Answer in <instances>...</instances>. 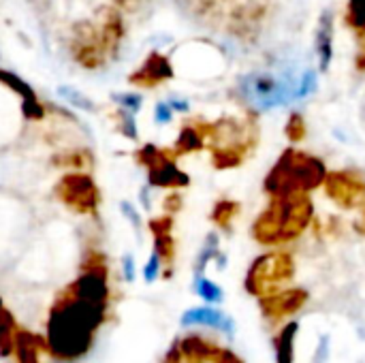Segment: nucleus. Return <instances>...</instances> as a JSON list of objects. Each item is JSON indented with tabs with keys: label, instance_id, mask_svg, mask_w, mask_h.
I'll use <instances>...</instances> for the list:
<instances>
[{
	"label": "nucleus",
	"instance_id": "nucleus-1",
	"mask_svg": "<svg viewBox=\"0 0 365 363\" xmlns=\"http://www.w3.org/2000/svg\"><path fill=\"white\" fill-rule=\"evenodd\" d=\"M103 306L81 302L66 295L60 300L47 321L45 347L49 355L58 362H77L81 359L94 342V332L105 323Z\"/></svg>",
	"mask_w": 365,
	"mask_h": 363
},
{
	"label": "nucleus",
	"instance_id": "nucleus-2",
	"mask_svg": "<svg viewBox=\"0 0 365 363\" xmlns=\"http://www.w3.org/2000/svg\"><path fill=\"white\" fill-rule=\"evenodd\" d=\"M325 178L327 169L323 160L304 152L287 150L272 167L263 186L272 197H293L314 190L325 182Z\"/></svg>",
	"mask_w": 365,
	"mask_h": 363
},
{
	"label": "nucleus",
	"instance_id": "nucleus-3",
	"mask_svg": "<svg viewBox=\"0 0 365 363\" xmlns=\"http://www.w3.org/2000/svg\"><path fill=\"white\" fill-rule=\"evenodd\" d=\"M312 203L306 195L274 197L272 205L257 218L255 235L263 244H278L304 233L312 220Z\"/></svg>",
	"mask_w": 365,
	"mask_h": 363
},
{
	"label": "nucleus",
	"instance_id": "nucleus-4",
	"mask_svg": "<svg viewBox=\"0 0 365 363\" xmlns=\"http://www.w3.org/2000/svg\"><path fill=\"white\" fill-rule=\"evenodd\" d=\"M207 133L212 135V158L218 169L237 167L246 158L248 145L255 141L248 120H220L218 124L207 126Z\"/></svg>",
	"mask_w": 365,
	"mask_h": 363
},
{
	"label": "nucleus",
	"instance_id": "nucleus-5",
	"mask_svg": "<svg viewBox=\"0 0 365 363\" xmlns=\"http://www.w3.org/2000/svg\"><path fill=\"white\" fill-rule=\"evenodd\" d=\"M297 81L299 77L291 79V77H276L272 73H252L244 77L242 92L252 105L267 111L274 107H284L291 101H297Z\"/></svg>",
	"mask_w": 365,
	"mask_h": 363
},
{
	"label": "nucleus",
	"instance_id": "nucleus-6",
	"mask_svg": "<svg viewBox=\"0 0 365 363\" xmlns=\"http://www.w3.org/2000/svg\"><path fill=\"white\" fill-rule=\"evenodd\" d=\"M56 197L77 214H94L101 203L98 186L86 171L64 173L56 184Z\"/></svg>",
	"mask_w": 365,
	"mask_h": 363
},
{
	"label": "nucleus",
	"instance_id": "nucleus-7",
	"mask_svg": "<svg viewBox=\"0 0 365 363\" xmlns=\"http://www.w3.org/2000/svg\"><path fill=\"white\" fill-rule=\"evenodd\" d=\"M71 56L77 64L86 68H98L109 60V53L105 49L103 36L98 32V26L94 21H77L71 30L68 39Z\"/></svg>",
	"mask_w": 365,
	"mask_h": 363
},
{
	"label": "nucleus",
	"instance_id": "nucleus-8",
	"mask_svg": "<svg viewBox=\"0 0 365 363\" xmlns=\"http://www.w3.org/2000/svg\"><path fill=\"white\" fill-rule=\"evenodd\" d=\"M68 295L77 297L81 302H90V304L107 308L109 285H107V270H105L103 261H96L92 265H88L83 270V274L71 285Z\"/></svg>",
	"mask_w": 365,
	"mask_h": 363
},
{
	"label": "nucleus",
	"instance_id": "nucleus-9",
	"mask_svg": "<svg viewBox=\"0 0 365 363\" xmlns=\"http://www.w3.org/2000/svg\"><path fill=\"white\" fill-rule=\"evenodd\" d=\"M323 184L327 197L340 208H355L365 199V180L355 171H331Z\"/></svg>",
	"mask_w": 365,
	"mask_h": 363
},
{
	"label": "nucleus",
	"instance_id": "nucleus-10",
	"mask_svg": "<svg viewBox=\"0 0 365 363\" xmlns=\"http://www.w3.org/2000/svg\"><path fill=\"white\" fill-rule=\"evenodd\" d=\"M139 156H145V158H141V163H145L148 169H150V184L160 186V188H182V186H188V175L184 171H180L178 165L173 160H169L156 148L148 145L145 150H141Z\"/></svg>",
	"mask_w": 365,
	"mask_h": 363
},
{
	"label": "nucleus",
	"instance_id": "nucleus-11",
	"mask_svg": "<svg viewBox=\"0 0 365 363\" xmlns=\"http://www.w3.org/2000/svg\"><path fill=\"white\" fill-rule=\"evenodd\" d=\"M182 327H210L216 332H222L225 336H233L235 334V323L231 317H227L225 312L212 308V306H203V308H190L182 315Z\"/></svg>",
	"mask_w": 365,
	"mask_h": 363
},
{
	"label": "nucleus",
	"instance_id": "nucleus-12",
	"mask_svg": "<svg viewBox=\"0 0 365 363\" xmlns=\"http://www.w3.org/2000/svg\"><path fill=\"white\" fill-rule=\"evenodd\" d=\"M173 75V68L169 60L160 53H150L148 60L130 75V83L141 88H154L163 81H167Z\"/></svg>",
	"mask_w": 365,
	"mask_h": 363
},
{
	"label": "nucleus",
	"instance_id": "nucleus-13",
	"mask_svg": "<svg viewBox=\"0 0 365 363\" xmlns=\"http://www.w3.org/2000/svg\"><path fill=\"white\" fill-rule=\"evenodd\" d=\"M314 47L319 56V68L325 73L334 60V17L331 13H323L317 26V36H314Z\"/></svg>",
	"mask_w": 365,
	"mask_h": 363
},
{
	"label": "nucleus",
	"instance_id": "nucleus-14",
	"mask_svg": "<svg viewBox=\"0 0 365 363\" xmlns=\"http://www.w3.org/2000/svg\"><path fill=\"white\" fill-rule=\"evenodd\" d=\"M299 332V323L293 321L284 325V329L276 338V362L278 363H293V349H295V338Z\"/></svg>",
	"mask_w": 365,
	"mask_h": 363
},
{
	"label": "nucleus",
	"instance_id": "nucleus-15",
	"mask_svg": "<svg viewBox=\"0 0 365 363\" xmlns=\"http://www.w3.org/2000/svg\"><path fill=\"white\" fill-rule=\"evenodd\" d=\"M38 349H41V342L32 334H26V332L15 334V351L13 353H15L17 363H41Z\"/></svg>",
	"mask_w": 365,
	"mask_h": 363
},
{
	"label": "nucleus",
	"instance_id": "nucleus-16",
	"mask_svg": "<svg viewBox=\"0 0 365 363\" xmlns=\"http://www.w3.org/2000/svg\"><path fill=\"white\" fill-rule=\"evenodd\" d=\"M15 351V319L9 310L0 312V357L6 359Z\"/></svg>",
	"mask_w": 365,
	"mask_h": 363
},
{
	"label": "nucleus",
	"instance_id": "nucleus-17",
	"mask_svg": "<svg viewBox=\"0 0 365 363\" xmlns=\"http://www.w3.org/2000/svg\"><path fill=\"white\" fill-rule=\"evenodd\" d=\"M205 133H207V126L205 128L195 126V124L184 126L182 133H180V137H178V143H175L178 150L180 152H197V150H201L203 148V141H205Z\"/></svg>",
	"mask_w": 365,
	"mask_h": 363
},
{
	"label": "nucleus",
	"instance_id": "nucleus-18",
	"mask_svg": "<svg viewBox=\"0 0 365 363\" xmlns=\"http://www.w3.org/2000/svg\"><path fill=\"white\" fill-rule=\"evenodd\" d=\"M195 293H197L205 304H210V306L222 304V300H225L222 289H220L216 282H212L210 278H205L203 274H197V276H195Z\"/></svg>",
	"mask_w": 365,
	"mask_h": 363
},
{
	"label": "nucleus",
	"instance_id": "nucleus-19",
	"mask_svg": "<svg viewBox=\"0 0 365 363\" xmlns=\"http://www.w3.org/2000/svg\"><path fill=\"white\" fill-rule=\"evenodd\" d=\"M53 165L62 167V169H71V171H88L92 167V154L83 152V150H75V152L58 156L53 160Z\"/></svg>",
	"mask_w": 365,
	"mask_h": 363
},
{
	"label": "nucleus",
	"instance_id": "nucleus-20",
	"mask_svg": "<svg viewBox=\"0 0 365 363\" xmlns=\"http://www.w3.org/2000/svg\"><path fill=\"white\" fill-rule=\"evenodd\" d=\"M346 24L359 32L361 36L365 34V0H349L346 6Z\"/></svg>",
	"mask_w": 365,
	"mask_h": 363
},
{
	"label": "nucleus",
	"instance_id": "nucleus-21",
	"mask_svg": "<svg viewBox=\"0 0 365 363\" xmlns=\"http://www.w3.org/2000/svg\"><path fill=\"white\" fill-rule=\"evenodd\" d=\"M218 255H220L218 252V235L212 233V235H207V242H205V246H203V250H201V255L197 259V274H203L207 263L214 261Z\"/></svg>",
	"mask_w": 365,
	"mask_h": 363
},
{
	"label": "nucleus",
	"instance_id": "nucleus-22",
	"mask_svg": "<svg viewBox=\"0 0 365 363\" xmlns=\"http://www.w3.org/2000/svg\"><path fill=\"white\" fill-rule=\"evenodd\" d=\"M317 86H319V79H317V71L314 68H306L302 75H299V81H297V101L310 96L317 92Z\"/></svg>",
	"mask_w": 365,
	"mask_h": 363
},
{
	"label": "nucleus",
	"instance_id": "nucleus-23",
	"mask_svg": "<svg viewBox=\"0 0 365 363\" xmlns=\"http://www.w3.org/2000/svg\"><path fill=\"white\" fill-rule=\"evenodd\" d=\"M235 214H237V203H233V201H220V203L214 208V212H212V218H214L218 225L227 227Z\"/></svg>",
	"mask_w": 365,
	"mask_h": 363
},
{
	"label": "nucleus",
	"instance_id": "nucleus-24",
	"mask_svg": "<svg viewBox=\"0 0 365 363\" xmlns=\"http://www.w3.org/2000/svg\"><path fill=\"white\" fill-rule=\"evenodd\" d=\"M306 135V124H304V118L299 113H293L289 118V124H287V137L291 141H302Z\"/></svg>",
	"mask_w": 365,
	"mask_h": 363
},
{
	"label": "nucleus",
	"instance_id": "nucleus-25",
	"mask_svg": "<svg viewBox=\"0 0 365 363\" xmlns=\"http://www.w3.org/2000/svg\"><path fill=\"white\" fill-rule=\"evenodd\" d=\"M160 265H163V259L158 252H152V257L148 259L145 267H143V280L148 285H152L158 276H160Z\"/></svg>",
	"mask_w": 365,
	"mask_h": 363
},
{
	"label": "nucleus",
	"instance_id": "nucleus-26",
	"mask_svg": "<svg viewBox=\"0 0 365 363\" xmlns=\"http://www.w3.org/2000/svg\"><path fill=\"white\" fill-rule=\"evenodd\" d=\"M115 101L126 109V111H139L141 107V94H135V92H126V94H115Z\"/></svg>",
	"mask_w": 365,
	"mask_h": 363
},
{
	"label": "nucleus",
	"instance_id": "nucleus-27",
	"mask_svg": "<svg viewBox=\"0 0 365 363\" xmlns=\"http://www.w3.org/2000/svg\"><path fill=\"white\" fill-rule=\"evenodd\" d=\"M171 118H173V109H171L169 103H158V105L154 107V120H156L158 124H169Z\"/></svg>",
	"mask_w": 365,
	"mask_h": 363
},
{
	"label": "nucleus",
	"instance_id": "nucleus-28",
	"mask_svg": "<svg viewBox=\"0 0 365 363\" xmlns=\"http://www.w3.org/2000/svg\"><path fill=\"white\" fill-rule=\"evenodd\" d=\"M122 267H124V278H126V282H133V280H135V259H133L130 255H126V257L122 259Z\"/></svg>",
	"mask_w": 365,
	"mask_h": 363
},
{
	"label": "nucleus",
	"instance_id": "nucleus-29",
	"mask_svg": "<svg viewBox=\"0 0 365 363\" xmlns=\"http://www.w3.org/2000/svg\"><path fill=\"white\" fill-rule=\"evenodd\" d=\"M122 212H124V214L130 218V223H133L135 227H139V223H141V220H139V214L133 210V205H128V203H122Z\"/></svg>",
	"mask_w": 365,
	"mask_h": 363
},
{
	"label": "nucleus",
	"instance_id": "nucleus-30",
	"mask_svg": "<svg viewBox=\"0 0 365 363\" xmlns=\"http://www.w3.org/2000/svg\"><path fill=\"white\" fill-rule=\"evenodd\" d=\"M169 105H171V109H173V111H188V109H190L186 101H178V98H173Z\"/></svg>",
	"mask_w": 365,
	"mask_h": 363
},
{
	"label": "nucleus",
	"instance_id": "nucleus-31",
	"mask_svg": "<svg viewBox=\"0 0 365 363\" xmlns=\"http://www.w3.org/2000/svg\"><path fill=\"white\" fill-rule=\"evenodd\" d=\"M357 66L365 71V34H364V41H361V47H359V53H357Z\"/></svg>",
	"mask_w": 365,
	"mask_h": 363
},
{
	"label": "nucleus",
	"instance_id": "nucleus-32",
	"mask_svg": "<svg viewBox=\"0 0 365 363\" xmlns=\"http://www.w3.org/2000/svg\"><path fill=\"white\" fill-rule=\"evenodd\" d=\"M115 4L126 6V9H137L141 4V0H115Z\"/></svg>",
	"mask_w": 365,
	"mask_h": 363
},
{
	"label": "nucleus",
	"instance_id": "nucleus-33",
	"mask_svg": "<svg viewBox=\"0 0 365 363\" xmlns=\"http://www.w3.org/2000/svg\"><path fill=\"white\" fill-rule=\"evenodd\" d=\"M2 310H4V306H2V300H0V312H2Z\"/></svg>",
	"mask_w": 365,
	"mask_h": 363
}]
</instances>
